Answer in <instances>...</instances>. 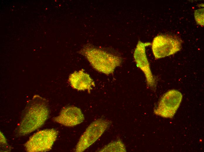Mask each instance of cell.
Wrapping results in <instances>:
<instances>
[{"instance_id":"1","label":"cell","mask_w":204,"mask_h":152,"mask_svg":"<svg viewBox=\"0 0 204 152\" xmlns=\"http://www.w3.org/2000/svg\"><path fill=\"white\" fill-rule=\"evenodd\" d=\"M49 114L46 99L35 95L27 103L21 121L16 130L19 136L28 134L41 127L47 119Z\"/></svg>"},{"instance_id":"2","label":"cell","mask_w":204,"mask_h":152,"mask_svg":"<svg viewBox=\"0 0 204 152\" xmlns=\"http://www.w3.org/2000/svg\"><path fill=\"white\" fill-rule=\"evenodd\" d=\"M80 53L94 69L106 75L113 74L115 69L120 66L122 62L119 56L91 46H84Z\"/></svg>"},{"instance_id":"3","label":"cell","mask_w":204,"mask_h":152,"mask_svg":"<svg viewBox=\"0 0 204 152\" xmlns=\"http://www.w3.org/2000/svg\"><path fill=\"white\" fill-rule=\"evenodd\" d=\"M182 44V41L177 36L166 34L157 35L151 45L155 59L174 55L181 50Z\"/></svg>"},{"instance_id":"4","label":"cell","mask_w":204,"mask_h":152,"mask_svg":"<svg viewBox=\"0 0 204 152\" xmlns=\"http://www.w3.org/2000/svg\"><path fill=\"white\" fill-rule=\"evenodd\" d=\"M111 123L110 121L103 118L93 122L80 137L76 146L75 151H84L100 137Z\"/></svg>"},{"instance_id":"5","label":"cell","mask_w":204,"mask_h":152,"mask_svg":"<svg viewBox=\"0 0 204 152\" xmlns=\"http://www.w3.org/2000/svg\"><path fill=\"white\" fill-rule=\"evenodd\" d=\"M58 134V131L53 129L38 131L25 144L26 150L28 152L49 151L52 148Z\"/></svg>"},{"instance_id":"6","label":"cell","mask_w":204,"mask_h":152,"mask_svg":"<svg viewBox=\"0 0 204 152\" xmlns=\"http://www.w3.org/2000/svg\"><path fill=\"white\" fill-rule=\"evenodd\" d=\"M182 99L179 91H168L162 97L154 113L156 115L166 118H172L178 108Z\"/></svg>"},{"instance_id":"7","label":"cell","mask_w":204,"mask_h":152,"mask_svg":"<svg viewBox=\"0 0 204 152\" xmlns=\"http://www.w3.org/2000/svg\"><path fill=\"white\" fill-rule=\"evenodd\" d=\"M151 45L149 42L139 41L134 52L133 57L137 66L144 73L147 86L154 89L156 87V81L151 70L146 53V47Z\"/></svg>"},{"instance_id":"8","label":"cell","mask_w":204,"mask_h":152,"mask_svg":"<svg viewBox=\"0 0 204 152\" xmlns=\"http://www.w3.org/2000/svg\"><path fill=\"white\" fill-rule=\"evenodd\" d=\"M84 118L81 110L75 106L64 108L59 115L54 118L53 120L67 127H73L82 122Z\"/></svg>"},{"instance_id":"9","label":"cell","mask_w":204,"mask_h":152,"mask_svg":"<svg viewBox=\"0 0 204 152\" xmlns=\"http://www.w3.org/2000/svg\"><path fill=\"white\" fill-rule=\"evenodd\" d=\"M68 81L73 88L78 90H87L89 92L95 86L93 80L83 69L75 71L69 76Z\"/></svg>"},{"instance_id":"10","label":"cell","mask_w":204,"mask_h":152,"mask_svg":"<svg viewBox=\"0 0 204 152\" xmlns=\"http://www.w3.org/2000/svg\"><path fill=\"white\" fill-rule=\"evenodd\" d=\"M126 151L125 146L120 138L109 143L99 151V152H119Z\"/></svg>"},{"instance_id":"11","label":"cell","mask_w":204,"mask_h":152,"mask_svg":"<svg viewBox=\"0 0 204 152\" xmlns=\"http://www.w3.org/2000/svg\"><path fill=\"white\" fill-rule=\"evenodd\" d=\"M194 18L197 23L203 27L204 25V8H200L195 10L194 12Z\"/></svg>"}]
</instances>
